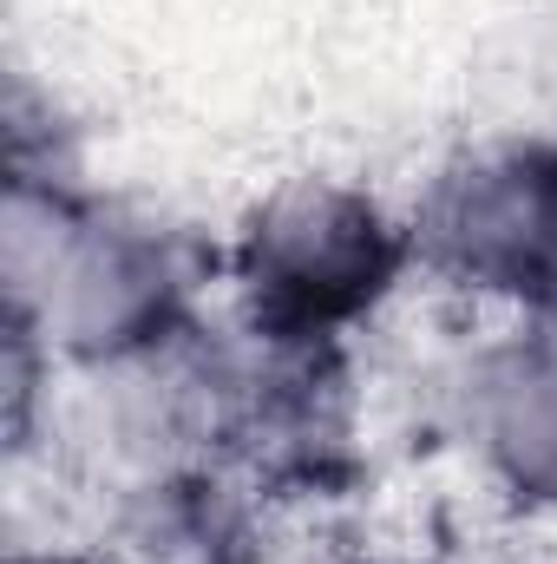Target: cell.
Segmentation results:
<instances>
[{"mask_svg": "<svg viewBox=\"0 0 557 564\" xmlns=\"http://www.w3.org/2000/svg\"><path fill=\"white\" fill-rule=\"evenodd\" d=\"M256 257H263L276 295H288L302 315H328V308L374 295L381 230L368 210H354L341 197H308V204L276 210V224L256 237Z\"/></svg>", "mask_w": 557, "mask_h": 564, "instance_id": "6da1fadb", "label": "cell"}]
</instances>
